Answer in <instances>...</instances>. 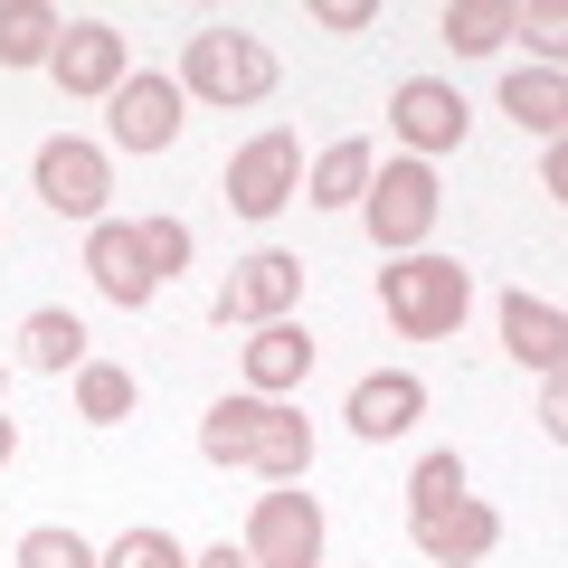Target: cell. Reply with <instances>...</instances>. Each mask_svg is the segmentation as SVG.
I'll return each instance as SVG.
<instances>
[{"instance_id":"cell-18","label":"cell","mask_w":568,"mask_h":568,"mask_svg":"<svg viewBox=\"0 0 568 568\" xmlns=\"http://www.w3.org/2000/svg\"><path fill=\"white\" fill-rule=\"evenodd\" d=\"M58 10L48 0H10L0 10V67H48V48H58Z\"/></svg>"},{"instance_id":"cell-8","label":"cell","mask_w":568,"mask_h":568,"mask_svg":"<svg viewBox=\"0 0 568 568\" xmlns=\"http://www.w3.org/2000/svg\"><path fill=\"white\" fill-rule=\"evenodd\" d=\"M104 190H114V171H104L95 142H77V133L39 142V200L58 219H104Z\"/></svg>"},{"instance_id":"cell-29","label":"cell","mask_w":568,"mask_h":568,"mask_svg":"<svg viewBox=\"0 0 568 568\" xmlns=\"http://www.w3.org/2000/svg\"><path fill=\"white\" fill-rule=\"evenodd\" d=\"M10 455H20V426H10V407H0V465H10Z\"/></svg>"},{"instance_id":"cell-14","label":"cell","mask_w":568,"mask_h":568,"mask_svg":"<svg viewBox=\"0 0 568 568\" xmlns=\"http://www.w3.org/2000/svg\"><path fill=\"white\" fill-rule=\"evenodd\" d=\"M417 407H426V379H417V369H379V379L351 388V426H361L369 446H379V436H407Z\"/></svg>"},{"instance_id":"cell-17","label":"cell","mask_w":568,"mask_h":568,"mask_svg":"<svg viewBox=\"0 0 568 568\" xmlns=\"http://www.w3.org/2000/svg\"><path fill=\"white\" fill-rule=\"evenodd\" d=\"M503 114L521 123V133H559L568 77H559V67H521V77H503Z\"/></svg>"},{"instance_id":"cell-1","label":"cell","mask_w":568,"mask_h":568,"mask_svg":"<svg viewBox=\"0 0 568 568\" xmlns=\"http://www.w3.org/2000/svg\"><path fill=\"white\" fill-rule=\"evenodd\" d=\"M200 455L209 465H246L265 484H304L313 474V426L275 398H219L200 417Z\"/></svg>"},{"instance_id":"cell-25","label":"cell","mask_w":568,"mask_h":568,"mask_svg":"<svg viewBox=\"0 0 568 568\" xmlns=\"http://www.w3.org/2000/svg\"><path fill=\"white\" fill-rule=\"evenodd\" d=\"M20 568H104V549H85L77 530L48 521V530H29V540H20Z\"/></svg>"},{"instance_id":"cell-6","label":"cell","mask_w":568,"mask_h":568,"mask_svg":"<svg viewBox=\"0 0 568 568\" xmlns=\"http://www.w3.org/2000/svg\"><path fill=\"white\" fill-rule=\"evenodd\" d=\"M294 181H304V142L256 133L237 162H227V209H237V219H275V209L294 200Z\"/></svg>"},{"instance_id":"cell-23","label":"cell","mask_w":568,"mask_h":568,"mask_svg":"<svg viewBox=\"0 0 568 568\" xmlns=\"http://www.w3.org/2000/svg\"><path fill=\"white\" fill-rule=\"evenodd\" d=\"M465 503V465L455 455H426L417 474H407V521H436V511Z\"/></svg>"},{"instance_id":"cell-15","label":"cell","mask_w":568,"mask_h":568,"mask_svg":"<svg viewBox=\"0 0 568 568\" xmlns=\"http://www.w3.org/2000/svg\"><path fill=\"white\" fill-rule=\"evenodd\" d=\"M503 342L511 361H530L540 379H559V351H568V323L549 304H530V294H503Z\"/></svg>"},{"instance_id":"cell-2","label":"cell","mask_w":568,"mask_h":568,"mask_svg":"<svg viewBox=\"0 0 568 568\" xmlns=\"http://www.w3.org/2000/svg\"><path fill=\"white\" fill-rule=\"evenodd\" d=\"M465 304H474V275L455 256H398V265H379V313L407 332V342H446V332L465 323Z\"/></svg>"},{"instance_id":"cell-19","label":"cell","mask_w":568,"mask_h":568,"mask_svg":"<svg viewBox=\"0 0 568 568\" xmlns=\"http://www.w3.org/2000/svg\"><path fill=\"white\" fill-rule=\"evenodd\" d=\"M20 361L29 369H85V323H77V313H29Z\"/></svg>"},{"instance_id":"cell-11","label":"cell","mask_w":568,"mask_h":568,"mask_svg":"<svg viewBox=\"0 0 568 568\" xmlns=\"http://www.w3.org/2000/svg\"><path fill=\"white\" fill-rule=\"evenodd\" d=\"M48 77H58L67 95H114V85H123V39H114L104 20L58 29V48H48Z\"/></svg>"},{"instance_id":"cell-21","label":"cell","mask_w":568,"mask_h":568,"mask_svg":"<svg viewBox=\"0 0 568 568\" xmlns=\"http://www.w3.org/2000/svg\"><path fill=\"white\" fill-rule=\"evenodd\" d=\"M511 20H521L511 0H455V10H446V39L465 48V58H484V48L511 39Z\"/></svg>"},{"instance_id":"cell-20","label":"cell","mask_w":568,"mask_h":568,"mask_svg":"<svg viewBox=\"0 0 568 568\" xmlns=\"http://www.w3.org/2000/svg\"><path fill=\"white\" fill-rule=\"evenodd\" d=\"M361 190H369V142H332L313 162V209H361Z\"/></svg>"},{"instance_id":"cell-22","label":"cell","mask_w":568,"mask_h":568,"mask_svg":"<svg viewBox=\"0 0 568 568\" xmlns=\"http://www.w3.org/2000/svg\"><path fill=\"white\" fill-rule=\"evenodd\" d=\"M77 417H95V426L133 417V369H114V361H85V369H77Z\"/></svg>"},{"instance_id":"cell-4","label":"cell","mask_w":568,"mask_h":568,"mask_svg":"<svg viewBox=\"0 0 568 568\" xmlns=\"http://www.w3.org/2000/svg\"><path fill=\"white\" fill-rule=\"evenodd\" d=\"M361 219H369V237H379L388 256H417V237L436 227V171H426V162H388V171H369Z\"/></svg>"},{"instance_id":"cell-3","label":"cell","mask_w":568,"mask_h":568,"mask_svg":"<svg viewBox=\"0 0 568 568\" xmlns=\"http://www.w3.org/2000/svg\"><path fill=\"white\" fill-rule=\"evenodd\" d=\"M181 95H209V104H265L275 95V48L246 39V29H200L181 48Z\"/></svg>"},{"instance_id":"cell-16","label":"cell","mask_w":568,"mask_h":568,"mask_svg":"<svg viewBox=\"0 0 568 568\" xmlns=\"http://www.w3.org/2000/svg\"><path fill=\"white\" fill-rule=\"evenodd\" d=\"M313 369V342L294 323H265L256 342H246V388H256V398H275V388H294Z\"/></svg>"},{"instance_id":"cell-28","label":"cell","mask_w":568,"mask_h":568,"mask_svg":"<svg viewBox=\"0 0 568 568\" xmlns=\"http://www.w3.org/2000/svg\"><path fill=\"white\" fill-rule=\"evenodd\" d=\"M190 568H256V559H246V549H227V540H219V549H209V559H190Z\"/></svg>"},{"instance_id":"cell-7","label":"cell","mask_w":568,"mask_h":568,"mask_svg":"<svg viewBox=\"0 0 568 568\" xmlns=\"http://www.w3.org/2000/svg\"><path fill=\"white\" fill-rule=\"evenodd\" d=\"M294 294H304V256H284V246H256V256L227 275V294H219V323H284L294 313Z\"/></svg>"},{"instance_id":"cell-10","label":"cell","mask_w":568,"mask_h":568,"mask_svg":"<svg viewBox=\"0 0 568 568\" xmlns=\"http://www.w3.org/2000/svg\"><path fill=\"white\" fill-rule=\"evenodd\" d=\"M388 123H398V142L407 152H455V142H465V95H455V85H436V77H407L398 95H388Z\"/></svg>"},{"instance_id":"cell-9","label":"cell","mask_w":568,"mask_h":568,"mask_svg":"<svg viewBox=\"0 0 568 568\" xmlns=\"http://www.w3.org/2000/svg\"><path fill=\"white\" fill-rule=\"evenodd\" d=\"M114 142L123 152H171L181 142V77H123L114 85Z\"/></svg>"},{"instance_id":"cell-12","label":"cell","mask_w":568,"mask_h":568,"mask_svg":"<svg viewBox=\"0 0 568 568\" xmlns=\"http://www.w3.org/2000/svg\"><path fill=\"white\" fill-rule=\"evenodd\" d=\"M85 265H95V294L104 304H123V313H142L162 284H152V265H142V246H133V227L123 219H95V237H85Z\"/></svg>"},{"instance_id":"cell-26","label":"cell","mask_w":568,"mask_h":568,"mask_svg":"<svg viewBox=\"0 0 568 568\" xmlns=\"http://www.w3.org/2000/svg\"><path fill=\"white\" fill-rule=\"evenodd\" d=\"M104 568H190V559H181L171 530H123V540L104 549Z\"/></svg>"},{"instance_id":"cell-27","label":"cell","mask_w":568,"mask_h":568,"mask_svg":"<svg viewBox=\"0 0 568 568\" xmlns=\"http://www.w3.org/2000/svg\"><path fill=\"white\" fill-rule=\"evenodd\" d=\"M323 29H369V0H323Z\"/></svg>"},{"instance_id":"cell-13","label":"cell","mask_w":568,"mask_h":568,"mask_svg":"<svg viewBox=\"0 0 568 568\" xmlns=\"http://www.w3.org/2000/svg\"><path fill=\"white\" fill-rule=\"evenodd\" d=\"M407 540H417L436 568H474L493 540H503V521H493V511L465 493V503H455V511H436V521H407Z\"/></svg>"},{"instance_id":"cell-5","label":"cell","mask_w":568,"mask_h":568,"mask_svg":"<svg viewBox=\"0 0 568 568\" xmlns=\"http://www.w3.org/2000/svg\"><path fill=\"white\" fill-rule=\"evenodd\" d=\"M246 559L256 568H323V503L313 493H265L256 521H246Z\"/></svg>"},{"instance_id":"cell-24","label":"cell","mask_w":568,"mask_h":568,"mask_svg":"<svg viewBox=\"0 0 568 568\" xmlns=\"http://www.w3.org/2000/svg\"><path fill=\"white\" fill-rule=\"evenodd\" d=\"M133 246H142V265H152V284H171L190 265V227L181 219H133Z\"/></svg>"}]
</instances>
